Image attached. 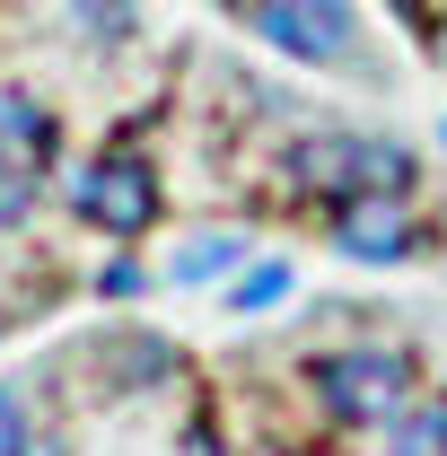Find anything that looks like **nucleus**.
<instances>
[{
	"instance_id": "obj_1",
	"label": "nucleus",
	"mask_w": 447,
	"mask_h": 456,
	"mask_svg": "<svg viewBox=\"0 0 447 456\" xmlns=\"http://www.w3.org/2000/svg\"><path fill=\"white\" fill-rule=\"evenodd\" d=\"M289 184L316 193V202H351V193H412V150L386 132H307L289 141Z\"/></svg>"
},
{
	"instance_id": "obj_2",
	"label": "nucleus",
	"mask_w": 447,
	"mask_h": 456,
	"mask_svg": "<svg viewBox=\"0 0 447 456\" xmlns=\"http://www.w3.org/2000/svg\"><path fill=\"white\" fill-rule=\"evenodd\" d=\"M316 403L334 412L342 430H386L394 412L412 403V360L386 342H351L334 360H316Z\"/></svg>"
},
{
	"instance_id": "obj_3",
	"label": "nucleus",
	"mask_w": 447,
	"mask_h": 456,
	"mask_svg": "<svg viewBox=\"0 0 447 456\" xmlns=\"http://www.w3.org/2000/svg\"><path fill=\"white\" fill-rule=\"evenodd\" d=\"M255 36L298 70H360L369 61V36H360L351 0H255Z\"/></svg>"
},
{
	"instance_id": "obj_4",
	"label": "nucleus",
	"mask_w": 447,
	"mask_h": 456,
	"mask_svg": "<svg viewBox=\"0 0 447 456\" xmlns=\"http://www.w3.org/2000/svg\"><path fill=\"white\" fill-rule=\"evenodd\" d=\"M70 211L88 228H106V237H141L158 220V167L132 159V150H106V159H88L70 175Z\"/></svg>"
},
{
	"instance_id": "obj_5",
	"label": "nucleus",
	"mask_w": 447,
	"mask_h": 456,
	"mask_svg": "<svg viewBox=\"0 0 447 456\" xmlns=\"http://www.w3.org/2000/svg\"><path fill=\"white\" fill-rule=\"evenodd\" d=\"M334 246L351 264H412L430 246V220L412 211V193H351L334 202Z\"/></svg>"
},
{
	"instance_id": "obj_6",
	"label": "nucleus",
	"mask_w": 447,
	"mask_h": 456,
	"mask_svg": "<svg viewBox=\"0 0 447 456\" xmlns=\"http://www.w3.org/2000/svg\"><path fill=\"white\" fill-rule=\"evenodd\" d=\"M237 264H255V255H246V237H237V228H202V237H184V246H175V281L184 289H202V281H220V273H237Z\"/></svg>"
},
{
	"instance_id": "obj_7",
	"label": "nucleus",
	"mask_w": 447,
	"mask_h": 456,
	"mask_svg": "<svg viewBox=\"0 0 447 456\" xmlns=\"http://www.w3.org/2000/svg\"><path fill=\"white\" fill-rule=\"evenodd\" d=\"M386 456H447V395H412L386 421Z\"/></svg>"
},
{
	"instance_id": "obj_8",
	"label": "nucleus",
	"mask_w": 447,
	"mask_h": 456,
	"mask_svg": "<svg viewBox=\"0 0 447 456\" xmlns=\"http://www.w3.org/2000/svg\"><path fill=\"white\" fill-rule=\"evenodd\" d=\"M70 18H79V27H88V45H132V27H141V9H132V0H70Z\"/></svg>"
},
{
	"instance_id": "obj_9",
	"label": "nucleus",
	"mask_w": 447,
	"mask_h": 456,
	"mask_svg": "<svg viewBox=\"0 0 447 456\" xmlns=\"http://www.w3.org/2000/svg\"><path fill=\"white\" fill-rule=\"evenodd\" d=\"M0 141H9V150H45V141H53L45 106H36V97H18V88H0Z\"/></svg>"
},
{
	"instance_id": "obj_10",
	"label": "nucleus",
	"mask_w": 447,
	"mask_h": 456,
	"mask_svg": "<svg viewBox=\"0 0 447 456\" xmlns=\"http://www.w3.org/2000/svg\"><path fill=\"white\" fill-rule=\"evenodd\" d=\"M36 220V167L18 150H0V228H27Z\"/></svg>"
},
{
	"instance_id": "obj_11",
	"label": "nucleus",
	"mask_w": 447,
	"mask_h": 456,
	"mask_svg": "<svg viewBox=\"0 0 447 456\" xmlns=\"http://www.w3.org/2000/svg\"><path fill=\"white\" fill-rule=\"evenodd\" d=\"M0 456H45V430H36V403L18 387H0Z\"/></svg>"
},
{
	"instance_id": "obj_12",
	"label": "nucleus",
	"mask_w": 447,
	"mask_h": 456,
	"mask_svg": "<svg viewBox=\"0 0 447 456\" xmlns=\"http://www.w3.org/2000/svg\"><path fill=\"white\" fill-rule=\"evenodd\" d=\"M167 369H175L167 342H158V334H132V342H123V360H114V387H150V378H167Z\"/></svg>"
},
{
	"instance_id": "obj_13",
	"label": "nucleus",
	"mask_w": 447,
	"mask_h": 456,
	"mask_svg": "<svg viewBox=\"0 0 447 456\" xmlns=\"http://www.w3.org/2000/svg\"><path fill=\"white\" fill-rule=\"evenodd\" d=\"M280 289H289V264H272V255H255V273H246V281L228 289V307H246V316H255V307H272Z\"/></svg>"
},
{
	"instance_id": "obj_14",
	"label": "nucleus",
	"mask_w": 447,
	"mask_h": 456,
	"mask_svg": "<svg viewBox=\"0 0 447 456\" xmlns=\"http://www.w3.org/2000/svg\"><path fill=\"white\" fill-rule=\"evenodd\" d=\"M141 289V264H106V298H132Z\"/></svg>"
},
{
	"instance_id": "obj_15",
	"label": "nucleus",
	"mask_w": 447,
	"mask_h": 456,
	"mask_svg": "<svg viewBox=\"0 0 447 456\" xmlns=\"http://www.w3.org/2000/svg\"><path fill=\"white\" fill-rule=\"evenodd\" d=\"M175 456H228V448L211 439V430H184V448H175Z\"/></svg>"
},
{
	"instance_id": "obj_16",
	"label": "nucleus",
	"mask_w": 447,
	"mask_h": 456,
	"mask_svg": "<svg viewBox=\"0 0 447 456\" xmlns=\"http://www.w3.org/2000/svg\"><path fill=\"white\" fill-rule=\"evenodd\" d=\"M439 61H447V18H439Z\"/></svg>"
},
{
	"instance_id": "obj_17",
	"label": "nucleus",
	"mask_w": 447,
	"mask_h": 456,
	"mask_svg": "<svg viewBox=\"0 0 447 456\" xmlns=\"http://www.w3.org/2000/svg\"><path fill=\"white\" fill-rule=\"evenodd\" d=\"M0 334H9V307H0Z\"/></svg>"
}]
</instances>
